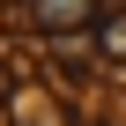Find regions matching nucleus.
Masks as SVG:
<instances>
[{
	"label": "nucleus",
	"mask_w": 126,
	"mask_h": 126,
	"mask_svg": "<svg viewBox=\"0 0 126 126\" xmlns=\"http://www.w3.org/2000/svg\"><path fill=\"white\" fill-rule=\"evenodd\" d=\"M96 52H104V67H126V8L96 15Z\"/></svg>",
	"instance_id": "obj_1"
}]
</instances>
